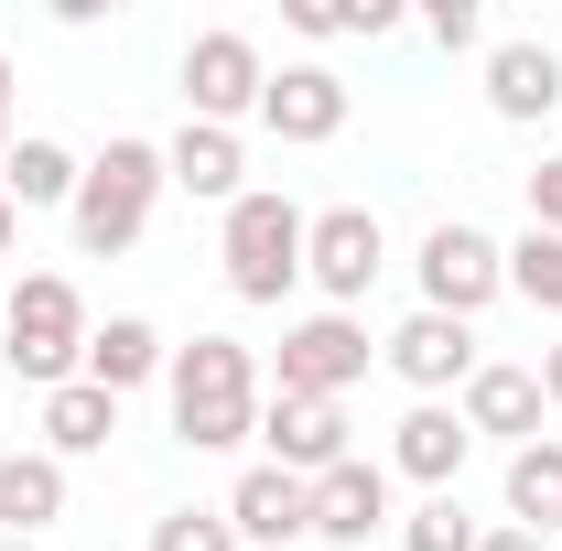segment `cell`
<instances>
[{
  "mask_svg": "<svg viewBox=\"0 0 562 551\" xmlns=\"http://www.w3.org/2000/svg\"><path fill=\"white\" fill-rule=\"evenodd\" d=\"M530 227L562 238V151H541V173H530Z\"/></svg>",
  "mask_w": 562,
  "mask_h": 551,
  "instance_id": "28",
  "label": "cell"
},
{
  "mask_svg": "<svg viewBox=\"0 0 562 551\" xmlns=\"http://www.w3.org/2000/svg\"><path fill=\"white\" fill-rule=\"evenodd\" d=\"M541 412H552V401H541L530 368H476V379H465V432H476V443H508V454H519V443H541Z\"/></svg>",
  "mask_w": 562,
  "mask_h": 551,
  "instance_id": "16",
  "label": "cell"
},
{
  "mask_svg": "<svg viewBox=\"0 0 562 551\" xmlns=\"http://www.w3.org/2000/svg\"><path fill=\"white\" fill-rule=\"evenodd\" d=\"M401 551H476V519H465V497H422L412 519H401Z\"/></svg>",
  "mask_w": 562,
  "mask_h": 551,
  "instance_id": "24",
  "label": "cell"
},
{
  "mask_svg": "<svg viewBox=\"0 0 562 551\" xmlns=\"http://www.w3.org/2000/svg\"><path fill=\"white\" fill-rule=\"evenodd\" d=\"M162 401H173V432H184L195 454H238V443L260 432V357L238 336H195V346H173Z\"/></svg>",
  "mask_w": 562,
  "mask_h": 551,
  "instance_id": "1",
  "label": "cell"
},
{
  "mask_svg": "<svg viewBox=\"0 0 562 551\" xmlns=\"http://www.w3.org/2000/svg\"><path fill=\"white\" fill-rule=\"evenodd\" d=\"M162 368H173V346L151 336V325H140V314H109V325H98V336H87V368H76V379H98V390H109V401H131L140 379H162Z\"/></svg>",
  "mask_w": 562,
  "mask_h": 551,
  "instance_id": "18",
  "label": "cell"
},
{
  "mask_svg": "<svg viewBox=\"0 0 562 551\" xmlns=\"http://www.w3.org/2000/svg\"><path fill=\"white\" fill-rule=\"evenodd\" d=\"M0 162H11V55H0Z\"/></svg>",
  "mask_w": 562,
  "mask_h": 551,
  "instance_id": "31",
  "label": "cell"
},
{
  "mask_svg": "<svg viewBox=\"0 0 562 551\" xmlns=\"http://www.w3.org/2000/svg\"><path fill=\"white\" fill-rule=\"evenodd\" d=\"M109 432H120V401H109L98 379L44 390V454H55V465H76V454H109Z\"/></svg>",
  "mask_w": 562,
  "mask_h": 551,
  "instance_id": "20",
  "label": "cell"
},
{
  "mask_svg": "<svg viewBox=\"0 0 562 551\" xmlns=\"http://www.w3.org/2000/svg\"><path fill=\"white\" fill-rule=\"evenodd\" d=\"M55 519H66V465H55L44 443H33V454H0V530H11V541H44Z\"/></svg>",
  "mask_w": 562,
  "mask_h": 551,
  "instance_id": "19",
  "label": "cell"
},
{
  "mask_svg": "<svg viewBox=\"0 0 562 551\" xmlns=\"http://www.w3.org/2000/svg\"><path fill=\"white\" fill-rule=\"evenodd\" d=\"M0 551H44V541H0Z\"/></svg>",
  "mask_w": 562,
  "mask_h": 551,
  "instance_id": "33",
  "label": "cell"
},
{
  "mask_svg": "<svg viewBox=\"0 0 562 551\" xmlns=\"http://www.w3.org/2000/svg\"><path fill=\"white\" fill-rule=\"evenodd\" d=\"M422 33H432L443 55H476V44H487V0H422Z\"/></svg>",
  "mask_w": 562,
  "mask_h": 551,
  "instance_id": "26",
  "label": "cell"
},
{
  "mask_svg": "<svg viewBox=\"0 0 562 551\" xmlns=\"http://www.w3.org/2000/svg\"><path fill=\"white\" fill-rule=\"evenodd\" d=\"M357 379H368V325H357V314H303V325H281V357H271L281 401H347Z\"/></svg>",
  "mask_w": 562,
  "mask_h": 551,
  "instance_id": "7",
  "label": "cell"
},
{
  "mask_svg": "<svg viewBox=\"0 0 562 551\" xmlns=\"http://www.w3.org/2000/svg\"><path fill=\"white\" fill-rule=\"evenodd\" d=\"M530 379H541V401L562 412V346H541V368H530Z\"/></svg>",
  "mask_w": 562,
  "mask_h": 551,
  "instance_id": "30",
  "label": "cell"
},
{
  "mask_svg": "<svg viewBox=\"0 0 562 551\" xmlns=\"http://www.w3.org/2000/svg\"><path fill=\"white\" fill-rule=\"evenodd\" d=\"M465 454H476V432H465V412H443V401H412V412H401V432H390V476L432 486V497H454Z\"/></svg>",
  "mask_w": 562,
  "mask_h": 551,
  "instance_id": "12",
  "label": "cell"
},
{
  "mask_svg": "<svg viewBox=\"0 0 562 551\" xmlns=\"http://www.w3.org/2000/svg\"><path fill=\"white\" fill-rule=\"evenodd\" d=\"M281 22H292L303 44H336V33H347V11H336V0H281Z\"/></svg>",
  "mask_w": 562,
  "mask_h": 551,
  "instance_id": "27",
  "label": "cell"
},
{
  "mask_svg": "<svg viewBox=\"0 0 562 551\" xmlns=\"http://www.w3.org/2000/svg\"><path fill=\"white\" fill-rule=\"evenodd\" d=\"M552 551H562V541H552Z\"/></svg>",
  "mask_w": 562,
  "mask_h": 551,
  "instance_id": "34",
  "label": "cell"
},
{
  "mask_svg": "<svg viewBox=\"0 0 562 551\" xmlns=\"http://www.w3.org/2000/svg\"><path fill=\"white\" fill-rule=\"evenodd\" d=\"M260 87H271V66H260V44L238 22H216V33L184 44V120L238 131V120H260Z\"/></svg>",
  "mask_w": 562,
  "mask_h": 551,
  "instance_id": "6",
  "label": "cell"
},
{
  "mask_svg": "<svg viewBox=\"0 0 562 551\" xmlns=\"http://www.w3.org/2000/svg\"><path fill=\"white\" fill-rule=\"evenodd\" d=\"M368 530H390V465L379 454H347L336 476H314V541L357 551Z\"/></svg>",
  "mask_w": 562,
  "mask_h": 551,
  "instance_id": "14",
  "label": "cell"
},
{
  "mask_svg": "<svg viewBox=\"0 0 562 551\" xmlns=\"http://www.w3.org/2000/svg\"><path fill=\"white\" fill-rule=\"evenodd\" d=\"M260 131H271V140H336V131H347V76H336V66H271V87H260Z\"/></svg>",
  "mask_w": 562,
  "mask_h": 551,
  "instance_id": "13",
  "label": "cell"
},
{
  "mask_svg": "<svg viewBox=\"0 0 562 551\" xmlns=\"http://www.w3.org/2000/svg\"><path fill=\"white\" fill-rule=\"evenodd\" d=\"M379 357L412 379L422 401H443V390H465V379L487 368V357H476V325H454V314H412V325L379 346Z\"/></svg>",
  "mask_w": 562,
  "mask_h": 551,
  "instance_id": "10",
  "label": "cell"
},
{
  "mask_svg": "<svg viewBox=\"0 0 562 551\" xmlns=\"http://www.w3.org/2000/svg\"><path fill=\"white\" fill-rule=\"evenodd\" d=\"M227 530H238V551H249V541H260V551L314 541V486L281 476V465H249V476L227 486Z\"/></svg>",
  "mask_w": 562,
  "mask_h": 551,
  "instance_id": "11",
  "label": "cell"
},
{
  "mask_svg": "<svg viewBox=\"0 0 562 551\" xmlns=\"http://www.w3.org/2000/svg\"><path fill=\"white\" fill-rule=\"evenodd\" d=\"M162 184H184V195H206V206H238V195H249V151H238V131L184 120V131L162 140Z\"/></svg>",
  "mask_w": 562,
  "mask_h": 551,
  "instance_id": "15",
  "label": "cell"
},
{
  "mask_svg": "<svg viewBox=\"0 0 562 551\" xmlns=\"http://www.w3.org/2000/svg\"><path fill=\"white\" fill-rule=\"evenodd\" d=\"M487 109H497V120H552V109H562V55L530 44V33L487 44Z\"/></svg>",
  "mask_w": 562,
  "mask_h": 551,
  "instance_id": "17",
  "label": "cell"
},
{
  "mask_svg": "<svg viewBox=\"0 0 562 551\" xmlns=\"http://www.w3.org/2000/svg\"><path fill=\"white\" fill-rule=\"evenodd\" d=\"M87 292L66 271H33L22 292H0V357H11V379H33V390H66L76 368H87Z\"/></svg>",
  "mask_w": 562,
  "mask_h": 551,
  "instance_id": "2",
  "label": "cell"
},
{
  "mask_svg": "<svg viewBox=\"0 0 562 551\" xmlns=\"http://www.w3.org/2000/svg\"><path fill=\"white\" fill-rule=\"evenodd\" d=\"M11 238H22V206H11V195H0V260H11Z\"/></svg>",
  "mask_w": 562,
  "mask_h": 551,
  "instance_id": "32",
  "label": "cell"
},
{
  "mask_svg": "<svg viewBox=\"0 0 562 551\" xmlns=\"http://www.w3.org/2000/svg\"><path fill=\"white\" fill-rule=\"evenodd\" d=\"M76 173H87V162H76L66 140L22 131V140H11V162H0V195H11V206H76Z\"/></svg>",
  "mask_w": 562,
  "mask_h": 551,
  "instance_id": "22",
  "label": "cell"
},
{
  "mask_svg": "<svg viewBox=\"0 0 562 551\" xmlns=\"http://www.w3.org/2000/svg\"><path fill=\"white\" fill-rule=\"evenodd\" d=\"M151 206H162V151L151 140H109L87 173H76V249L87 260H120V249H140V227H151Z\"/></svg>",
  "mask_w": 562,
  "mask_h": 551,
  "instance_id": "3",
  "label": "cell"
},
{
  "mask_svg": "<svg viewBox=\"0 0 562 551\" xmlns=\"http://www.w3.org/2000/svg\"><path fill=\"white\" fill-rule=\"evenodd\" d=\"M412 281H422V314H454V325H476L497 292H508V249H497L487 227L443 216V227L412 249Z\"/></svg>",
  "mask_w": 562,
  "mask_h": 551,
  "instance_id": "5",
  "label": "cell"
},
{
  "mask_svg": "<svg viewBox=\"0 0 562 551\" xmlns=\"http://www.w3.org/2000/svg\"><path fill=\"white\" fill-rule=\"evenodd\" d=\"M151 551H238V530H227V508H162Z\"/></svg>",
  "mask_w": 562,
  "mask_h": 551,
  "instance_id": "25",
  "label": "cell"
},
{
  "mask_svg": "<svg viewBox=\"0 0 562 551\" xmlns=\"http://www.w3.org/2000/svg\"><path fill=\"white\" fill-rule=\"evenodd\" d=\"M260 443H271L281 476H303V486L336 476V465L357 454V443H347V401H281V390L260 401Z\"/></svg>",
  "mask_w": 562,
  "mask_h": 551,
  "instance_id": "9",
  "label": "cell"
},
{
  "mask_svg": "<svg viewBox=\"0 0 562 551\" xmlns=\"http://www.w3.org/2000/svg\"><path fill=\"white\" fill-rule=\"evenodd\" d=\"M303 227H314V216L292 206L281 184H249V195L227 206V238H216L227 292H238V303H281V292L303 281Z\"/></svg>",
  "mask_w": 562,
  "mask_h": 551,
  "instance_id": "4",
  "label": "cell"
},
{
  "mask_svg": "<svg viewBox=\"0 0 562 551\" xmlns=\"http://www.w3.org/2000/svg\"><path fill=\"white\" fill-rule=\"evenodd\" d=\"M476 551H552V541H530V530H508V519H497V530H476Z\"/></svg>",
  "mask_w": 562,
  "mask_h": 551,
  "instance_id": "29",
  "label": "cell"
},
{
  "mask_svg": "<svg viewBox=\"0 0 562 551\" xmlns=\"http://www.w3.org/2000/svg\"><path fill=\"white\" fill-rule=\"evenodd\" d=\"M508 530H530V541H562V443H519L508 454Z\"/></svg>",
  "mask_w": 562,
  "mask_h": 551,
  "instance_id": "21",
  "label": "cell"
},
{
  "mask_svg": "<svg viewBox=\"0 0 562 551\" xmlns=\"http://www.w3.org/2000/svg\"><path fill=\"white\" fill-rule=\"evenodd\" d=\"M379 271H390V227H379L368 206H325L314 227H303V281H325V314L368 303Z\"/></svg>",
  "mask_w": 562,
  "mask_h": 551,
  "instance_id": "8",
  "label": "cell"
},
{
  "mask_svg": "<svg viewBox=\"0 0 562 551\" xmlns=\"http://www.w3.org/2000/svg\"><path fill=\"white\" fill-rule=\"evenodd\" d=\"M508 292L541 303V314H562V238H552V227H530V238L508 249Z\"/></svg>",
  "mask_w": 562,
  "mask_h": 551,
  "instance_id": "23",
  "label": "cell"
}]
</instances>
